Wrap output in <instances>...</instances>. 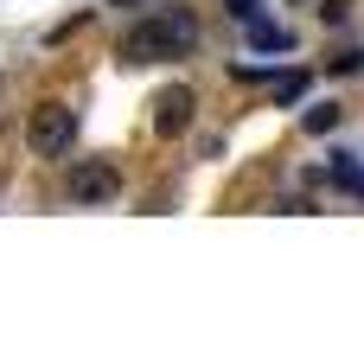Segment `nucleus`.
Wrapping results in <instances>:
<instances>
[{"instance_id": "nucleus-3", "label": "nucleus", "mask_w": 364, "mask_h": 345, "mask_svg": "<svg viewBox=\"0 0 364 345\" xmlns=\"http://www.w3.org/2000/svg\"><path fill=\"white\" fill-rule=\"evenodd\" d=\"M122 192V166L115 160H77L70 166V205H109Z\"/></svg>"}, {"instance_id": "nucleus-4", "label": "nucleus", "mask_w": 364, "mask_h": 345, "mask_svg": "<svg viewBox=\"0 0 364 345\" xmlns=\"http://www.w3.org/2000/svg\"><path fill=\"white\" fill-rule=\"evenodd\" d=\"M192 109H198V96H192L186 83H166V90L154 96V134H186V128H192Z\"/></svg>"}, {"instance_id": "nucleus-5", "label": "nucleus", "mask_w": 364, "mask_h": 345, "mask_svg": "<svg viewBox=\"0 0 364 345\" xmlns=\"http://www.w3.org/2000/svg\"><path fill=\"white\" fill-rule=\"evenodd\" d=\"M243 26H250V45H256V51H294V32H288V26H275V19H256V13H250Z\"/></svg>"}, {"instance_id": "nucleus-8", "label": "nucleus", "mask_w": 364, "mask_h": 345, "mask_svg": "<svg viewBox=\"0 0 364 345\" xmlns=\"http://www.w3.org/2000/svg\"><path fill=\"white\" fill-rule=\"evenodd\" d=\"M230 13H237V19H250V13H256V0H230Z\"/></svg>"}, {"instance_id": "nucleus-6", "label": "nucleus", "mask_w": 364, "mask_h": 345, "mask_svg": "<svg viewBox=\"0 0 364 345\" xmlns=\"http://www.w3.org/2000/svg\"><path fill=\"white\" fill-rule=\"evenodd\" d=\"M307 96V70H288V77H275V102L288 109V102H301Z\"/></svg>"}, {"instance_id": "nucleus-1", "label": "nucleus", "mask_w": 364, "mask_h": 345, "mask_svg": "<svg viewBox=\"0 0 364 345\" xmlns=\"http://www.w3.org/2000/svg\"><path fill=\"white\" fill-rule=\"evenodd\" d=\"M192 45H198V19L179 13V6H166V13H154V19H141V26H128V38H122V64H154V58L192 51Z\"/></svg>"}, {"instance_id": "nucleus-2", "label": "nucleus", "mask_w": 364, "mask_h": 345, "mask_svg": "<svg viewBox=\"0 0 364 345\" xmlns=\"http://www.w3.org/2000/svg\"><path fill=\"white\" fill-rule=\"evenodd\" d=\"M70 134H77V115H70V102H38V109H32V122H26V147H32L38 160H58V154H70Z\"/></svg>"}, {"instance_id": "nucleus-7", "label": "nucleus", "mask_w": 364, "mask_h": 345, "mask_svg": "<svg viewBox=\"0 0 364 345\" xmlns=\"http://www.w3.org/2000/svg\"><path fill=\"white\" fill-rule=\"evenodd\" d=\"M307 128H314V134H326V128H339V109H333V102H320V109H307Z\"/></svg>"}]
</instances>
